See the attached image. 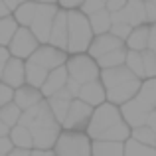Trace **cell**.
<instances>
[{
	"label": "cell",
	"mask_w": 156,
	"mask_h": 156,
	"mask_svg": "<svg viewBox=\"0 0 156 156\" xmlns=\"http://www.w3.org/2000/svg\"><path fill=\"white\" fill-rule=\"evenodd\" d=\"M53 97H57V99H63V101H69V103H71V101H75V99H73L71 95H69V91H67L65 87L61 89V91H57V93H55Z\"/></svg>",
	"instance_id": "obj_44"
},
{
	"label": "cell",
	"mask_w": 156,
	"mask_h": 156,
	"mask_svg": "<svg viewBox=\"0 0 156 156\" xmlns=\"http://www.w3.org/2000/svg\"><path fill=\"white\" fill-rule=\"evenodd\" d=\"M48 44H50L51 48H57V50L67 53V12L57 10Z\"/></svg>",
	"instance_id": "obj_14"
},
{
	"label": "cell",
	"mask_w": 156,
	"mask_h": 156,
	"mask_svg": "<svg viewBox=\"0 0 156 156\" xmlns=\"http://www.w3.org/2000/svg\"><path fill=\"white\" fill-rule=\"evenodd\" d=\"M142 65H144V77L146 79H154L156 77V53L150 50L142 51Z\"/></svg>",
	"instance_id": "obj_34"
},
{
	"label": "cell",
	"mask_w": 156,
	"mask_h": 156,
	"mask_svg": "<svg viewBox=\"0 0 156 156\" xmlns=\"http://www.w3.org/2000/svg\"><path fill=\"white\" fill-rule=\"evenodd\" d=\"M65 89H67L69 91V95L73 97V99H77V97H79V85L75 83V81H71V79H67V83H65Z\"/></svg>",
	"instance_id": "obj_41"
},
{
	"label": "cell",
	"mask_w": 156,
	"mask_h": 156,
	"mask_svg": "<svg viewBox=\"0 0 156 156\" xmlns=\"http://www.w3.org/2000/svg\"><path fill=\"white\" fill-rule=\"evenodd\" d=\"M125 48L129 51H136V53H142L148 50V26L144 24V26L133 28L130 36L125 42Z\"/></svg>",
	"instance_id": "obj_20"
},
{
	"label": "cell",
	"mask_w": 156,
	"mask_h": 156,
	"mask_svg": "<svg viewBox=\"0 0 156 156\" xmlns=\"http://www.w3.org/2000/svg\"><path fill=\"white\" fill-rule=\"evenodd\" d=\"M140 85H142L140 79H130L122 85H117V87L109 89V91H107V103H111L115 107H122L125 103L133 101L134 97L138 95Z\"/></svg>",
	"instance_id": "obj_12"
},
{
	"label": "cell",
	"mask_w": 156,
	"mask_h": 156,
	"mask_svg": "<svg viewBox=\"0 0 156 156\" xmlns=\"http://www.w3.org/2000/svg\"><path fill=\"white\" fill-rule=\"evenodd\" d=\"M65 69H67V77L71 81H75L79 87L91 83V81H97L101 77V69L97 65V61L93 57H89L87 53L69 55L67 63H65Z\"/></svg>",
	"instance_id": "obj_4"
},
{
	"label": "cell",
	"mask_w": 156,
	"mask_h": 156,
	"mask_svg": "<svg viewBox=\"0 0 156 156\" xmlns=\"http://www.w3.org/2000/svg\"><path fill=\"white\" fill-rule=\"evenodd\" d=\"M111 24H129L130 28H138L146 24L144 2L142 0H126L125 8L117 14H111Z\"/></svg>",
	"instance_id": "obj_11"
},
{
	"label": "cell",
	"mask_w": 156,
	"mask_h": 156,
	"mask_svg": "<svg viewBox=\"0 0 156 156\" xmlns=\"http://www.w3.org/2000/svg\"><path fill=\"white\" fill-rule=\"evenodd\" d=\"M18 22H16L12 16H8V18H2L0 20V48H8L12 42V38L16 36V32H18Z\"/></svg>",
	"instance_id": "obj_27"
},
{
	"label": "cell",
	"mask_w": 156,
	"mask_h": 156,
	"mask_svg": "<svg viewBox=\"0 0 156 156\" xmlns=\"http://www.w3.org/2000/svg\"><path fill=\"white\" fill-rule=\"evenodd\" d=\"M8 156H32V150H24V148H12V152Z\"/></svg>",
	"instance_id": "obj_46"
},
{
	"label": "cell",
	"mask_w": 156,
	"mask_h": 156,
	"mask_svg": "<svg viewBox=\"0 0 156 156\" xmlns=\"http://www.w3.org/2000/svg\"><path fill=\"white\" fill-rule=\"evenodd\" d=\"M119 48H125V44L121 42V40H117L115 36L111 34H103V36H95L91 42V46H89L87 50V55L93 57V59H101L103 55H107V53L119 50Z\"/></svg>",
	"instance_id": "obj_15"
},
{
	"label": "cell",
	"mask_w": 156,
	"mask_h": 156,
	"mask_svg": "<svg viewBox=\"0 0 156 156\" xmlns=\"http://www.w3.org/2000/svg\"><path fill=\"white\" fill-rule=\"evenodd\" d=\"M38 48H40V42L34 38V34L30 32V28H18L16 36L12 38L10 46H8L6 50H8V53H10V57L28 61L36 53Z\"/></svg>",
	"instance_id": "obj_7"
},
{
	"label": "cell",
	"mask_w": 156,
	"mask_h": 156,
	"mask_svg": "<svg viewBox=\"0 0 156 156\" xmlns=\"http://www.w3.org/2000/svg\"><path fill=\"white\" fill-rule=\"evenodd\" d=\"M125 67L133 73L136 79L144 81V65H142V53H136V51H129L126 50V59H125Z\"/></svg>",
	"instance_id": "obj_28"
},
{
	"label": "cell",
	"mask_w": 156,
	"mask_h": 156,
	"mask_svg": "<svg viewBox=\"0 0 156 156\" xmlns=\"http://www.w3.org/2000/svg\"><path fill=\"white\" fill-rule=\"evenodd\" d=\"M46 77H48V71L44 67L36 65L30 59L26 61V85H30L34 89H40L44 85V81H46Z\"/></svg>",
	"instance_id": "obj_25"
},
{
	"label": "cell",
	"mask_w": 156,
	"mask_h": 156,
	"mask_svg": "<svg viewBox=\"0 0 156 156\" xmlns=\"http://www.w3.org/2000/svg\"><path fill=\"white\" fill-rule=\"evenodd\" d=\"M138 97H140L144 103H148L152 109H156V77L154 79H144L142 81Z\"/></svg>",
	"instance_id": "obj_32"
},
{
	"label": "cell",
	"mask_w": 156,
	"mask_h": 156,
	"mask_svg": "<svg viewBox=\"0 0 156 156\" xmlns=\"http://www.w3.org/2000/svg\"><path fill=\"white\" fill-rule=\"evenodd\" d=\"M8 133H10V129H8V126H4L2 122H0V136H8Z\"/></svg>",
	"instance_id": "obj_50"
},
{
	"label": "cell",
	"mask_w": 156,
	"mask_h": 156,
	"mask_svg": "<svg viewBox=\"0 0 156 156\" xmlns=\"http://www.w3.org/2000/svg\"><path fill=\"white\" fill-rule=\"evenodd\" d=\"M8 16H12V14L8 12V8H6V4H4V0H0V20H2V18H8Z\"/></svg>",
	"instance_id": "obj_48"
},
{
	"label": "cell",
	"mask_w": 156,
	"mask_h": 156,
	"mask_svg": "<svg viewBox=\"0 0 156 156\" xmlns=\"http://www.w3.org/2000/svg\"><path fill=\"white\" fill-rule=\"evenodd\" d=\"M67 69L59 67V69H53V71L48 73L46 81H44V85L40 87V93H42L44 99H50V97H53L57 91H61V89L65 87V83H67Z\"/></svg>",
	"instance_id": "obj_17"
},
{
	"label": "cell",
	"mask_w": 156,
	"mask_h": 156,
	"mask_svg": "<svg viewBox=\"0 0 156 156\" xmlns=\"http://www.w3.org/2000/svg\"><path fill=\"white\" fill-rule=\"evenodd\" d=\"M8 59H10L8 50H6V48H0V79H2V71H4V67H6Z\"/></svg>",
	"instance_id": "obj_42"
},
{
	"label": "cell",
	"mask_w": 156,
	"mask_h": 156,
	"mask_svg": "<svg viewBox=\"0 0 156 156\" xmlns=\"http://www.w3.org/2000/svg\"><path fill=\"white\" fill-rule=\"evenodd\" d=\"M36 8H38V2H22L18 6V10L12 14V18L18 22L20 28H30L32 20L36 16Z\"/></svg>",
	"instance_id": "obj_24"
},
{
	"label": "cell",
	"mask_w": 156,
	"mask_h": 156,
	"mask_svg": "<svg viewBox=\"0 0 156 156\" xmlns=\"http://www.w3.org/2000/svg\"><path fill=\"white\" fill-rule=\"evenodd\" d=\"M119 109H121L122 121L130 126V130L138 129V126H144L146 121H148V117H150V113L154 111L152 107L148 103H144L138 95L134 97L133 101H129V103H125L122 107H119Z\"/></svg>",
	"instance_id": "obj_9"
},
{
	"label": "cell",
	"mask_w": 156,
	"mask_h": 156,
	"mask_svg": "<svg viewBox=\"0 0 156 156\" xmlns=\"http://www.w3.org/2000/svg\"><path fill=\"white\" fill-rule=\"evenodd\" d=\"M93 107L85 105L83 101L75 99L69 105V111L65 115V121L61 125V130H75V133H85V129L89 126V121L93 117Z\"/></svg>",
	"instance_id": "obj_8"
},
{
	"label": "cell",
	"mask_w": 156,
	"mask_h": 156,
	"mask_svg": "<svg viewBox=\"0 0 156 156\" xmlns=\"http://www.w3.org/2000/svg\"><path fill=\"white\" fill-rule=\"evenodd\" d=\"M20 117H22V111H20L14 103H10V105H6V107L0 109V122H2L4 126H8V129H12V126L18 125Z\"/></svg>",
	"instance_id": "obj_30"
},
{
	"label": "cell",
	"mask_w": 156,
	"mask_h": 156,
	"mask_svg": "<svg viewBox=\"0 0 156 156\" xmlns=\"http://www.w3.org/2000/svg\"><path fill=\"white\" fill-rule=\"evenodd\" d=\"M57 10H59L57 4L38 2L36 16H34V20H32V24H30V32L40 42V46L48 44V40H50V32H51V26H53V20H55Z\"/></svg>",
	"instance_id": "obj_6"
},
{
	"label": "cell",
	"mask_w": 156,
	"mask_h": 156,
	"mask_svg": "<svg viewBox=\"0 0 156 156\" xmlns=\"http://www.w3.org/2000/svg\"><path fill=\"white\" fill-rule=\"evenodd\" d=\"M126 0H107L105 2V10L109 12V14H117V12H121L122 8H125Z\"/></svg>",
	"instance_id": "obj_39"
},
{
	"label": "cell",
	"mask_w": 156,
	"mask_h": 156,
	"mask_svg": "<svg viewBox=\"0 0 156 156\" xmlns=\"http://www.w3.org/2000/svg\"><path fill=\"white\" fill-rule=\"evenodd\" d=\"M42 101H44V97H42V93H40V89H34V87H30V85H24V87H20V89L14 91V99H12V103L24 113V111L40 105Z\"/></svg>",
	"instance_id": "obj_18"
},
{
	"label": "cell",
	"mask_w": 156,
	"mask_h": 156,
	"mask_svg": "<svg viewBox=\"0 0 156 156\" xmlns=\"http://www.w3.org/2000/svg\"><path fill=\"white\" fill-rule=\"evenodd\" d=\"M93 38L95 36L91 32L87 16H83L79 10L67 12V55L87 53Z\"/></svg>",
	"instance_id": "obj_3"
},
{
	"label": "cell",
	"mask_w": 156,
	"mask_h": 156,
	"mask_svg": "<svg viewBox=\"0 0 156 156\" xmlns=\"http://www.w3.org/2000/svg\"><path fill=\"white\" fill-rule=\"evenodd\" d=\"M91 140H107V142H121L125 144L130 138V126L122 121L121 109L111 103H103L93 111L89 126L85 129Z\"/></svg>",
	"instance_id": "obj_2"
},
{
	"label": "cell",
	"mask_w": 156,
	"mask_h": 156,
	"mask_svg": "<svg viewBox=\"0 0 156 156\" xmlns=\"http://www.w3.org/2000/svg\"><path fill=\"white\" fill-rule=\"evenodd\" d=\"M150 51H154V53H156V48H154V50H150Z\"/></svg>",
	"instance_id": "obj_51"
},
{
	"label": "cell",
	"mask_w": 156,
	"mask_h": 156,
	"mask_svg": "<svg viewBox=\"0 0 156 156\" xmlns=\"http://www.w3.org/2000/svg\"><path fill=\"white\" fill-rule=\"evenodd\" d=\"M89 26H91V32L93 36H103V34H109L111 32V14L107 10H101L97 12V14L89 16Z\"/></svg>",
	"instance_id": "obj_23"
},
{
	"label": "cell",
	"mask_w": 156,
	"mask_h": 156,
	"mask_svg": "<svg viewBox=\"0 0 156 156\" xmlns=\"http://www.w3.org/2000/svg\"><path fill=\"white\" fill-rule=\"evenodd\" d=\"M154 115H156V109H154Z\"/></svg>",
	"instance_id": "obj_52"
},
{
	"label": "cell",
	"mask_w": 156,
	"mask_h": 156,
	"mask_svg": "<svg viewBox=\"0 0 156 156\" xmlns=\"http://www.w3.org/2000/svg\"><path fill=\"white\" fill-rule=\"evenodd\" d=\"M144 14H146V26L156 24V0L144 2Z\"/></svg>",
	"instance_id": "obj_38"
},
{
	"label": "cell",
	"mask_w": 156,
	"mask_h": 156,
	"mask_svg": "<svg viewBox=\"0 0 156 156\" xmlns=\"http://www.w3.org/2000/svg\"><path fill=\"white\" fill-rule=\"evenodd\" d=\"M130 79H136V77H134L125 65H121V67H113V69H103V71H101V77H99V81L103 83L105 91L117 87V85L126 83V81H130Z\"/></svg>",
	"instance_id": "obj_19"
},
{
	"label": "cell",
	"mask_w": 156,
	"mask_h": 156,
	"mask_svg": "<svg viewBox=\"0 0 156 156\" xmlns=\"http://www.w3.org/2000/svg\"><path fill=\"white\" fill-rule=\"evenodd\" d=\"M91 156H125V144L107 140H91Z\"/></svg>",
	"instance_id": "obj_22"
},
{
	"label": "cell",
	"mask_w": 156,
	"mask_h": 156,
	"mask_svg": "<svg viewBox=\"0 0 156 156\" xmlns=\"http://www.w3.org/2000/svg\"><path fill=\"white\" fill-rule=\"evenodd\" d=\"M67 53L57 50V48H51L50 44H44V46H40L36 53L30 57V61H34L36 65H40V67H44L48 73L53 71V69H59L63 67L65 63H67Z\"/></svg>",
	"instance_id": "obj_10"
},
{
	"label": "cell",
	"mask_w": 156,
	"mask_h": 156,
	"mask_svg": "<svg viewBox=\"0 0 156 156\" xmlns=\"http://www.w3.org/2000/svg\"><path fill=\"white\" fill-rule=\"evenodd\" d=\"M4 4H6L8 12H10V14H14V12L18 10V6H20L22 2H16V0H4Z\"/></svg>",
	"instance_id": "obj_45"
},
{
	"label": "cell",
	"mask_w": 156,
	"mask_h": 156,
	"mask_svg": "<svg viewBox=\"0 0 156 156\" xmlns=\"http://www.w3.org/2000/svg\"><path fill=\"white\" fill-rule=\"evenodd\" d=\"M2 81L4 85H8L10 89H20L26 85V61L16 59V57H10L2 71Z\"/></svg>",
	"instance_id": "obj_13"
},
{
	"label": "cell",
	"mask_w": 156,
	"mask_h": 156,
	"mask_svg": "<svg viewBox=\"0 0 156 156\" xmlns=\"http://www.w3.org/2000/svg\"><path fill=\"white\" fill-rule=\"evenodd\" d=\"M146 126H150V129L154 130V134H156V115H154V111H152V113H150L148 121H146Z\"/></svg>",
	"instance_id": "obj_47"
},
{
	"label": "cell",
	"mask_w": 156,
	"mask_h": 156,
	"mask_svg": "<svg viewBox=\"0 0 156 156\" xmlns=\"http://www.w3.org/2000/svg\"><path fill=\"white\" fill-rule=\"evenodd\" d=\"M130 32H133V28H130L129 24H113V26H111V32H109V34H111V36H115L117 40H121V42L125 44V42H126V38L130 36Z\"/></svg>",
	"instance_id": "obj_36"
},
{
	"label": "cell",
	"mask_w": 156,
	"mask_h": 156,
	"mask_svg": "<svg viewBox=\"0 0 156 156\" xmlns=\"http://www.w3.org/2000/svg\"><path fill=\"white\" fill-rule=\"evenodd\" d=\"M77 99L83 101L85 105L93 107V109H97V107H101L103 103H107V91H105L103 83L97 79V81H91V83L83 85L79 89V97Z\"/></svg>",
	"instance_id": "obj_16"
},
{
	"label": "cell",
	"mask_w": 156,
	"mask_h": 156,
	"mask_svg": "<svg viewBox=\"0 0 156 156\" xmlns=\"http://www.w3.org/2000/svg\"><path fill=\"white\" fill-rule=\"evenodd\" d=\"M55 156H91V138L85 133L61 130L53 146Z\"/></svg>",
	"instance_id": "obj_5"
},
{
	"label": "cell",
	"mask_w": 156,
	"mask_h": 156,
	"mask_svg": "<svg viewBox=\"0 0 156 156\" xmlns=\"http://www.w3.org/2000/svg\"><path fill=\"white\" fill-rule=\"evenodd\" d=\"M130 138L136 140L138 144H144L148 148H156V134L150 126H138V129H133L130 130Z\"/></svg>",
	"instance_id": "obj_29"
},
{
	"label": "cell",
	"mask_w": 156,
	"mask_h": 156,
	"mask_svg": "<svg viewBox=\"0 0 156 156\" xmlns=\"http://www.w3.org/2000/svg\"><path fill=\"white\" fill-rule=\"evenodd\" d=\"M125 156H156V148H148V146L138 144L136 140L129 138L125 142Z\"/></svg>",
	"instance_id": "obj_33"
},
{
	"label": "cell",
	"mask_w": 156,
	"mask_h": 156,
	"mask_svg": "<svg viewBox=\"0 0 156 156\" xmlns=\"http://www.w3.org/2000/svg\"><path fill=\"white\" fill-rule=\"evenodd\" d=\"M32 156H55L53 150H32Z\"/></svg>",
	"instance_id": "obj_49"
},
{
	"label": "cell",
	"mask_w": 156,
	"mask_h": 156,
	"mask_svg": "<svg viewBox=\"0 0 156 156\" xmlns=\"http://www.w3.org/2000/svg\"><path fill=\"white\" fill-rule=\"evenodd\" d=\"M12 142H10V138L8 136H0V156H8L12 152Z\"/></svg>",
	"instance_id": "obj_40"
},
{
	"label": "cell",
	"mask_w": 156,
	"mask_h": 156,
	"mask_svg": "<svg viewBox=\"0 0 156 156\" xmlns=\"http://www.w3.org/2000/svg\"><path fill=\"white\" fill-rule=\"evenodd\" d=\"M18 125L26 126L32 133L34 150H53L57 136L61 134V125L53 119L46 99L40 105L24 111Z\"/></svg>",
	"instance_id": "obj_1"
},
{
	"label": "cell",
	"mask_w": 156,
	"mask_h": 156,
	"mask_svg": "<svg viewBox=\"0 0 156 156\" xmlns=\"http://www.w3.org/2000/svg\"><path fill=\"white\" fill-rule=\"evenodd\" d=\"M12 146L14 148H24V150H34V140H32V133L22 125H16L8 133Z\"/></svg>",
	"instance_id": "obj_21"
},
{
	"label": "cell",
	"mask_w": 156,
	"mask_h": 156,
	"mask_svg": "<svg viewBox=\"0 0 156 156\" xmlns=\"http://www.w3.org/2000/svg\"><path fill=\"white\" fill-rule=\"evenodd\" d=\"M156 48V24L148 26V50Z\"/></svg>",
	"instance_id": "obj_43"
},
{
	"label": "cell",
	"mask_w": 156,
	"mask_h": 156,
	"mask_svg": "<svg viewBox=\"0 0 156 156\" xmlns=\"http://www.w3.org/2000/svg\"><path fill=\"white\" fill-rule=\"evenodd\" d=\"M101 10H105V2L103 0H83L81 2V8H79V12L83 16H93V14H97V12H101Z\"/></svg>",
	"instance_id": "obj_35"
},
{
	"label": "cell",
	"mask_w": 156,
	"mask_h": 156,
	"mask_svg": "<svg viewBox=\"0 0 156 156\" xmlns=\"http://www.w3.org/2000/svg\"><path fill=\"white\" fill-rule=\"evenodd\" d=\"M125 59H126V48H119V50L103 55L101 59H97V65H99V69L103 71V69H113V67L125 65Z\"/></svg>",
	"instance_id": "obj_26"
},
{
	"label": "cell",
	"mask_w": 156,
	"mask_h": 156,
	"mask_svg": "<svg viewBox=\"0 0 156 156\" xmlns=\"http://www.w3.org/2000/svg\"><path fill=\"white\" fill-rule=\"evenodd\" d=\"M46 101H48V107H50L53 119H55L59 125H63L65 115H67L69 105H71V103H69V101H63V99H57V97H50V99H46Z\"/></svg>",
	"instance_id": "obj_31"
},
{
	"label": "cell",
	"mask_w": 156,
	"mask_h": 156,
	"mask_svg": "<svg viewBox=\"0 0 156 156\" xmlns=\"http://www.w3.org/2000/svg\"><path fill=\"white\" fill-rule=\"evenodd\" d=\"M12 99H14V89H10L8 85H4L2 81H0V109L10 105Z\"/></svg>",
	"instance_id": "obj_37"
}]
</instances>
